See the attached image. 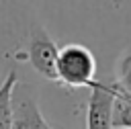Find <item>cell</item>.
Listing matches in <instances>:
<instances>
[{"instance_id": "cell-1", "label": "cell", "mask_w": 131, "mask_h": 129, "mask_svg": "<svg viewBox=\"0 0 131 129\" xmlns=\"http://www.w3.org/2000/svg\"><path fill=\"white\" fill-rule=\"evenodd\" d=\"M55 76L68 88H92L98 80L96 76V59L94 53L80 43H68L57 51Z\"/></svg>"}, {"instance_id": "cell-2", "label": "cell", "mask_w": 131, "mask_h": 129, "mask_svg": "<svg viewBox=\"0 0 131 129\" xmlns=\"http://www.w3.org/2000/svg\"><path fill=\"white\" fill-rule=\"evenodd\" d=\"M10 129H51L45 121L35 88L29 82H16L12 90V123Z\"/></svg>"}, {"instance_id": "cell-3", "label": "cell", "mask_w": 131, "mask_h": 129, "mask_svg": "<svg viewBox=\"0 0 131 129\" xmlns=\"http://www.w3.org/2000/svg\"><path fill=\"white\" fill-rule=\"evenodd\" d=\"M57 45L55 41L49 37V33L41 27L35 25L31 29V37H29V47H27V55L29 61L33 66V70L47 78V80H57L55 76V61H57Z\"/></svg>"}, {"instance_id": "cell-4", "label": "cell", "mask_w": 131, "mask_h": 129, "mask_svg": "<svg viewBox=\"0 0 131 129\" xmlns=\"http://www.w3.org/2000/svg\"><path fill=\"white\" fill-rule=\"evenodd\" d=\"M115 94V82H96L90 88V98L86 106V129H113Z\"/></svg>"}, {"instance_id": "cell-5", "label": "cell", "mask_w": 131, "mask_h": 129, "mask_svg": "<svg viewBox=\"0 0 131 129\" xmlns=\"http://www.w3.org/2000/svg\"><path fill=\"white\" fill-rule=\"evenodd\" d=\"M18 82L14 70H10L0 86V129H10L12 123V90Z\"/></svg>"}, {"instance_id": "cell-6", "label": "cell", "mask_w": 131, "mask_h": 129, "mask_svg": "<svg viewBox=\"0 0 131 129\" xmlns=\"http://www.w3.org/2000/svg\"><path fill=\"white\" fill-rule=\"evenodd\" d=\"M113 129H131V98L119 88L113 102Z\"/></svg>"}, {"instance_id": "cell-7", "label": "cell", "mask_w": 131, "mask_h": 129, "mask_svg": "<svg viewBox=\"0 0 131 129\" xmlns=\"http://www.w3.org/2000/svg\"><path fill=\"white\" fill-rule=\"evenodd\" d=\"M115 84L117 88L127 94L131 98V53L125 51L121 53L119 61H117V78H115Z\"/></svg>"}, {"instance_id": "cell-8", "label": "cell", "mask_w": 131, "mask_h": 129, "mask_svg": "<svg viewBox=\"0 0 131 129\" xmlns=\"http://www.w3.org/2000/svg\"><path fill=\"white\" fill-rule=\"evenodd\" d=\"M129 53H131V47H129Z\"/></svg>"}]
</instances>
